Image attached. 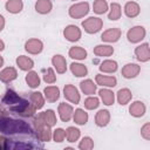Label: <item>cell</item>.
Returning a JSON list of instances; mask_svg holds the SVG:
<instances>
[{
  "instance_id": "cell-1",
  "label": "cell",
  "mask_w": 150,
  "mask_h": 150,
  "mask_svg": "<svg viewBox=\"0 0 150 150\" xmlns=\"http://www.w3.org/2000/svg\"><path fill=\"white\" fill-rule=\"evenodd\" d=\"M32 128L23 121L14 120L8 116H1L0 117V132L4 135H15V134H23V135H30Z\"/></svg>"
},
{
  "instance_id": "cell-2",
  "label": "cell",
  "mask_w": 150,
  "mask_h": 150,
  "mask_svg": "<svg viewBox=\"0 0 150 150\" xmlns=\"http://www.w3.org/2000/svg\"><path fill=\"white\" fill-rule=\"evenodd\" d=\"M33 125H34L35 135H36L39 141H41V142H49L52 139V130H50L49 125L45 124L43 122H41L36 117L33 120Z\"/></svg>"
},
{
  "instance_id": "cell-3",
  "label": "cell",
  "mask_w": 150,
  "mask_h": 150,
  "mask_svg": "<svg viewBox=\"0 0 150 150\" xmlns=\"http://www.w3.org/2000/svg\"><path fill=\"white\" fill-rule=\"evenodd\" d=\"M12 111H14L15 114L22 116V117H32L34 116L35 111H36V108L32 104V102L27 101V100H21L20 103H18L15 107H13L11 109Z\"/></svg>"
},
{
  "instance_id": "cell-4",
  "label": "cell",
  "mask_w": 150,
  "mask_h": 150,
  "mask_svg": "<svg viewBox=\"0 0 150 150\" xmlns=\"http://www.w3.org/2000/svg\"><path fill=\"white\" fill-rule=\"evenodd\" d=\"M102 26H103V21L97 16H90L84 21H82V27L88 34H95L100 32Z\"/></svg>"
},
{
  "instance_id": "cell-5",
  "label": "cell",
  "mask_w": 150,
  "mask_h": 150,
  "mask_svg": "<svg viewBox=\"0 0 150 150\" xmlns=\"http://www.w3.org/2000/svg\"><path fill=\"white\" fill-rule=\"evenodd\" d=\"M88 12H89V4L87 1L74 4L69 7V11H68L69 16L73 19H81L84 15H87Z\"/></svg>"
},
{
  "instance_id": "cell-6",
  "label": "cell",
  "mask_w": 150,
  "mask_h": 150,
  "mask_svg": "<svg viewBox=\"0 0 150 150\" xmlns=\"http://www.w3.org/2000/svg\"><path fill=\"white\" fill-rule=\"evenodd\" d=\"M145 34H146V30L143 26H135L127 32V39L131 43H137L145 38Z\"/></svg>"
},
{
  "instance_id": "cell-7",
  "label": "cell",
  "mask_w": 150,
  "mask_h": 150,
  "mask_svg": "<svg viewBox=\"0 0 150 150\" xmlns=\"http://www.w3.org/2000/svg\"><path fill=\"white\" fill-rule=\"evenodd\" d=\"M63 96L66 100H68L70 103H75L77 104L80 102V93L77 90V88L73 84H66L63 88Z\"/></svg>"
},
{
  "instance_id": "cell-8",
  "label": "cell",
  "mask_w": 150,
  "mask_h": 150,
  "mask_svg": "<svg viewBox=\"0 0 150 150\" xmlns=\"http://www.w3.org/2000/svg\"><path fill=\"white\" fill-rule=\"evenodd\" d=\"M81 29L75 26V25H68L64 29H63V36L66 38V40L70 41V42H76L81 39Z\"/></svg>"
},
{
  "instance_id": "cell-9",
  "label": "cell",
  "mask_w": 150,
  "mask_h": 150,
  "mask_svg": "<svg viewBox=\"0 0 150 150\" xmlns=\"http://www.w3.org/2000/svg\"><path fill=\"white\" fill-rule=\"evenodd\" d=\"M43 49V43L41 40L39 39H29L26 41L25 43V50L29 54H33V55H38L42 52Z\"/></svg>"
},
{
  "instance_id": "cell-10",
  "label": "cell",
  "mask_w": 150,
  "mask_h": 150,
  "mask_svg": "<svg viewBox=\"0 0 150 150\" xmlns=\"http://www.w3.org/2000/svg\"><path fill=\"white\" fill-rule=\"evenodd\" d=\"M122 35V30L120 28H109L107 30H104L101 35V40L104 41V42H109V43H112V42H117L120 40Z\"/></svg>"
},
{
  "instance_id": "cell-11",
  "label": "cell",
  "mask_w": 150,
  "mask_h": 150,
  "mask_svg": "<svg viewBox=\"0 0 150 150\" xmlns=\"http://www.w3.org/2000/svg\"><path fill=\"white\" fill-rule=\"evenodd\" d=\"M135 55L136 59L139 62H148L150 60V48L149 43H142L135 48Z\"/></svg>"
},
{
  "instance_id": "cell-12",
  "label": "cell",
  "mask_w": 150,
  "mask_h": 150,
  "mask_svg": "<svg viewBox=\"0 0 150 150\" xmlns=\"http://www.w3.org/2000/svg\"><path fill=\"white\" fill-rule=\"evenodd\" d=\"M21 100H22V98H21L14 90L7 89L6 93H5V95H4V97H2V103L9 105V109H12V108L15 107L18 103H20Z\"/></svg>"
},
{
  "instance_id": "cell-13",
  "label": "cell",
  "mask_w": 150,
  "mask_h": 150,
  "mask_svg": "<svg viewBox=\"0 0 150 150\" xmlns=\"http://www.w3.org/2000/svg\"><path fill=\"white\" fill-rule=\"evenodd\" d=\"M57 111H59V115H60V118H61L62 122H69L70 118L73 117L74 109L70 104H68L66 102H62V103L59 104Z\"/></svg>"
},
{
  "instance_id": "cell-14",
  "label": "cell",
  "mask_w": 150,
  "mask_h": 150,
  "mask_svg": "<svg viewBox=\"0 0 150 150\" xmlns=\"http://www.w3.org/2000/svg\"><path fill=\"white\" fill-rule=\"evenodd\" d=\"M36 118H39L41 122L49 125L50 128L56 124V115H55L54 110H52V109H48V110H45V111L38 114Z\"/></svg>"
},
{
  "instance_id": "cell-15",
  "label": "cell",
  "mask_w": 150,
  "mask_h": 150,
  "mask_svg": "<svg viewBox=\"0 0 150 150\" xmlns=\"http://www.w3.org/2000/svg\"><path fill=\"white\" fill-rule=\"evenodd\" d=\"M141 71V67L137 63H127L123 68H122V76L125 79H134L136 77Z\"/></svg>"
},
{
  "instance_id": "cell-16",
  "label": "cell",
  "mask_w": 150,
  "mask_h": 150,
  "mask_svg": "<svg viewBox=\"0 0 150 150\" xmlns=\"http://www.w3.org/2000/svg\"><path fill=\"white\" fill-rule=\"evenodd\" d=\"M146 111V107L142 101H135L129 107V112L134 117H142Z\"/></svg>"
},
{
  "instance_id": "cell-17",
  "label": "cell",
  "mask_w": 150,
  "mask_h": 150,
  "mask_svg": "<svg viewBox=\"0 0 150 150\" xmlns=\"http://www.w3.org/2000/svg\"><path fill=\"white\" fill-rule=\"evenodd\" d=\"M18 77V71L14 67H6L0 71V81L4 83H9Z\"/></svg>"
},
{
  "instance_id": "cell-18",
  "label": "cell",
  "mask_w": 150,
  "mask_h": 150,
  "mask_svg": "<svg viewBox=\"0 0 150 150\" xmlns=\"http://www.w3.org/2000/svg\"><path fill=\"white\" fill-rule=\"evenodd\" d=\"M95 82L96 84L98 86H102V87H115L116 83H117V80L115 76H107V75H102V74H97L95 76Z\"/></svg>"
},
{
  "instance_id": "cell-19",
  "label": "cell",
  "mask_w": 150,
  "mask_h": 150,
  "mask_svg": "<svg viewBox=\"0 0 150 150\" xmlns=\"http://www.w3.org/2000/svg\"><path fill=\"white\" fill-rule=\"evenodd\" d=\"M110 122V112L107 110V109H102V110H98L95 115V123L97 127H107Z\"/></svg>"
},
{
  "instance_id": "cell-20",
  "label": "cell",
  "mask_w": 150,
  "mask_h": 150,
  "mask_svg": "<svg viewBox=\"0 0 150 150\" xmlns=\"http://www.w3.org/2000/svg\"><path fill=\"white\" fill-rule=\"evenodd\" d=\"M52 64L54 66V68L56 69V71H57L59 74H63V73L67 71V61H66V59H64L62 55H60V54L54 55V56L52 57Z\"/></svg>"
},
{
  "instance_id": "cell-21",
  "label": "cell",
  "mask_w": 150,
  "mask_h": 150,
  "mask_svg": "<svg viewBox=\"0 0 150 150\" xmlns=\"http://www.w3.org/2000/svg\"><path fill=\"white\" fill-rule=\"evenodd\" d=\"M43 94H45V98L53 103V102H56L59 98H60V89L55 86H48L43 89Z\"/></svg>"
},
{
  "instance_id": "cell-22",
  "label": "cell",
  "mask_w": 150,
  "mask_h": 150,
  "mask_svg": "<svg viewBox=\"0 0 150 150\" xmlns=\"http://www.w3.org/2000/svg\"><path fill=\"white\" fill-rule=\"evenodd\" d=\"M141 12V7L136 1H128L124 5V13L128 18H136Z\"/></svg>"
},
{
  "instance_id": "cell-23",
  "label": "cell",
  "mask_w": 150,
  "mask_h": 150,
  "mask_svg": "<svg viewBox=\"0 0 150 150\" xmlns=\"http://www.w3.org/2000/svg\"><path fill=\"white\" fill-rule=\"evenodd\" d=\"M15 62H16V66H18L21 70H25V71H28V70H30V69L34 67V61H33L30 57L26 56V55H20V56H18L16 60H15Z\"/></svg>"
},
{
  "instance_id": "cell-24",
  "label": "cell",
  "mask_w": 150,
  "mask_h": 150,
  "mask_svg": "<svg viewBox=\"0 0 150 150\" xmlns=\"http://www.w3.org/2000/svg\"><path fill=\"white\" fill-rule=\"evenodd\" d=\"M98 96L101 98V101L103 102V104L105 105H112L115 102V94L108 89V88H103L98 90Z\"/></svg>"
},
{
  "instance_id": "cell-25",
  "label": "cell",
  "mask_w": 150,
  "mask_h": 150,
  "mask_svg": "<svg viewBox=\"0 0 150 150\" xmlns=\"http://www.w3.org/2000/svg\"><path fill=\"white\" fill-rule=\"evenodd\" d=\"M5 8L8 13L18 14L22 11L23 2H22V0H7V2L5 4Z\"/></svg>"
},
{
  "instance_id": "cell-26",
  "label": "cell",
  "mask_w": 150,
  "mask_h": 150,
  "mask_svg": "<svg viewBox=\"0 0 150 150\" xmlns=\"http://www.w3.org/2000/svg\"><path fill=\"white\" fill-rule=\"evenodd\" d=\"M96 86H97V84L94 83V81L90 80V79L83 80V81H81V83H80V88H81L82 93L86 94V95H94L95 91H96Z\"/></svg>"
},
{
  "instance_id": "cell-27",
  "label": "cell",
  "mask_w": 150,
  "mask_h": 150,
  "mask_svg": "<svg viewBox=\"0 0 150 150\" xmlns=\"http://www.w3.org/2000/svg\"><path fill=\"white\" fill-rule=\"evenodd\" d=\"M132 98V94L130 91V89L128 88H122L117 91V102L121 105H125L128 104Z\"/></svg>"
},
{
  "instance_id": "cell-28",
  "label": "cell",
  "mask_w": 150,
  "mask_h": 150,
  "mask_svg": "<svg viewBox=\"0 0 150 150\" xmlns=\"http://www.w3.org/2000/svg\"><path fill=\"white\" fill-rule=\"evenodd\" d=\"M53 8L50 0H38L35 2V11L40 14H48Z\"/></svg>"
},
{
  "instance_id": "cell-29",
  "label": "cell",
  "mask_w": 150,
  "mask_h": 150,
  "mask_svg": "<svg viewBox=\"0 0 150 150\" xmlns=\"http://www.w3.org/2000/svg\"><path fill=\"white\" fill-rule=\"evenodd\" d=\"M68 55L71 59H75V60H84L87 57V50L84 48H82V47L74 46V47H71L69 49Z\"/></svg>"
},
{
  "instance_id": "cell-30",
  "label": "cell",
  "mask_w": 150,
  "mask_h": 150,
  "mask_svg": "<svg viewBox=\"0 0 150 150\" xmlns=\"http://www.w3.org/2000/svg\"><path fill=\"white\" fill-rule=\"evenodd\" d=\"M25 80H26V83L28 84V87H30L33 89H35L40 86V77H39L38 73L34 70H29L26 75Z\"/></svg>"
},
{
  "instance_id": "cell-31",
  "label": "cell",
  "mask_w": 150,
  "mask_h": 150,
  "mask_svg": "<svg viewBox=\"0 0 150 150\" xmlns=\"http://www.w3.org/2000/svg\"><path fill=\"white\" fill-rule=\"evenodd\" d=\"M94 54L96 56H110L114 54V48L109 45H97L94 48Z\"/></svg>"
},
{
  "instance_id": "cell-32",
  "label": "cell",
  "mask_w": 150,
  "mask_h": 150,
  "mask_svg": "<svg viewBox=\"0 0 150 150\" xmlns=\"http://www.w3.org/2000/svg\"><path fill=\"white\" fill-rule=\"evenodd\" d=\"M70 71L73 75H75L76 77H83L87 75L88 69L84 64L82 63H77V62H73L70 64Z\"/></svg>"
},
{
  "instance_id": "cell-33",
  "label": "cell",
  "mask_w": 150,
  "mask_h": 150,
  "mask_svg": "<svg viewBox=\"0 0 150 150\" xmlns=\"http://www.w3.org/2000/svg\"><path fill=\"white\" fill-rule=\"evenodd\" d=\"M29 100H30L32 104L36 108V110H38V109H41V108L43 107V104H45V96H43L41 93H39V91H33V93H30Z\"/></svg>"
},
{
  "instance_id": "cell-34",
  "label": "cell",
  "mask_w": 150,
  "mask_h": 150,
  "mask_svg": "<svg viewBox=\"0 0 150 150\" xmlns=\"http://www.w3.org/2000/svg\"><path fill=\"white\" fill-rule=\"evenodd\" d=\"M73 120L79 125H84L88 122V114L83 109H76L75 112H73Z\"/></svg>"
},
{
  "instance_id": "cell-35",
  "label": "cell",
  "mask_w": 150,
  "mask_h": 150,
  "mask_svg": "<svg viewBox=\"0 0 150 150\" xmlns=\"http://www.w3.org/2000/svg\"><path fill=\"white\" fill-rule=\"evenodd\" d=\"M117 68H118L117 62L114 60H104L100 64V70L102 73H115Z\"/></svg>"
},
{
  "instance_id": "cell-36",
  "label": "cell",
  "mask_w": 150,
  "mask_h": 150,
  "mask_svg": "<svg viewBox=\"0 0 150 150\" xmlns=\"http://www.w3.org/2000/svg\"><path fill=\"white\" fill-rule=\"evenodd\" d=\"M121 14H122V9H121L120 4L111 2L110 11H109V14H108V19L111 20V21H116V20H118L121 18Z\"/></svg>"
},
{
  "instance_id": "cell-37",
  "label": "cell",
  "mask_w": 150,
  "mask_h": 150,
  "mask_svg": "<svg viewBox=\"0 0 150 150\" xmlns=\"http://www.w3.org/2000/svg\"><path fill=\"white\" fill-rule=\"evenodd\" d=\"M80 135H81V131L75 127H69L66 130V137H67V141L69 143L76 142L80 138Z\"/></svg>"
},
{
  "instance_id": "cell-38",
  "label": "cell",
  "mask_w": 150,
  "mask_h": 150,
  "mask_svg": "<svg viewBox=\"0 0 150 150\" xmlns=\"http://www.w3.org/2000/svg\"><path fill=\"white\" fill-rule=\"evenodd\" d=\"M109 6L105 0H95L93 4V11L96 14H104L108 11Z\"/></svg>"
},
{
  "instance_id": "cell-39",
  "label": "cell",
  "mask_w": 150,
  "mask_h": 150,
  "mask_svg": "<svg viewBox=\"0 0 150 150\" xmlns=\"http://www.w3.org/2000/svg\"><path fill=\"white\" fill-rule=\"evenodd\" d=\"M98 105H100V100H98V97L90 96V97H88V98L84 100V108L88 109V110H94V109H96Z\"/></svg>"
},
{
  "instance_id": "cell-40",
  "label": "cell",
  "mask_w": 150,
  "mask_h": 150,
  "mask_svg": "<svg viewBox=\"0 0 150 150\" xmlns=\"http://www.w3.org/2000/svg\"><path fill=\"white\" fill-rule=\"evenodd\" d=\"M79 148L81 150H91L94 148V141L91 139V137L89 136H84L79 144Z\"/></svg>"
},
{
  "instance_id": "cell-41",
  "label": "cell",
  "mask_w": 150,
  "mask_h": 150,
  "mask_svg": "<svg viewBox=\"0 0 150 150\" xmlns=\"http://www.w3.org/2000/svg\"><path fill=\"white\" fill-rule=\"evenodd\" d=\"M64 137H66V130H63L62 128H57V129H55L54 132L52 134V138H53L54 142H56V143H61V142H63Z\"/></svg>"
},
{
  "instance_id": "cell-42",
  "label": "cell",
  "mask_w": 150,
  "mask_h": 150,
  "mask_svg": "<svg viewBox=\"0 0 150 150\" xmlns=\"http://www.w3.org/2000/svg\"><path fill=\"white\" fill-rule=\"evenodd\" d=\"M43 81H45L46 83H49V84H52V83H54V82L56 81V75H55L53 68H48V69L45 71Z\"/></svg>"
},
{
  "instance_id": "cell-43",
  "label": "cell",
  "mask_w": 150,
  "mask_h": 150,
  "mask_svg": "<svg viewBox=\"0 0 150 150\" xmlns=\"http://www.w3.org/2000/svg\"><path fill=\"white\" fill-rule=\"evenodd\" d=\"M141 135L144 139H146V141L150 139V123H145L141 128Z\"/></svg>"
},
{
  "instance_id": "cell-44",
  "label": "cell",
  "mask_w": 150,
  "mask_h": 150,
  "mask_svg": "<svg viewBox=\"0 0 150 150\" xmlns=\"http://www.w3.org/2000/svg\"><path fill=\"white\" fill-rule=\"evenodd\" d=\"M4 27H5V18L0 14V32L4 29Z\"/></svg>"
},
{
  "instance_id": "cell-45",
  "label": "cell",
  "mask_w": 150,
  "mask_h": 150,
  "mask_svg": "<svg viewBox=\"0 0 150 150\" xmlns=\"http://www.w3.org/2000/svg\"><path fill=\"white\" fill-rule=\"evenodd\" d=\"M4 49H5V42L0 39V52H2Z\"/></svg>"
},
{
  "instance_id": "cell-46",
  "label": "cell",
  "mask_w": 150,
  "mask_h": 150,
  "mask_svg": "<svg viewBox=\"0 0 150 150\" xmlns=\"http://www.w3.org/2000/svg\"><path fill=\"white\" fill-rule=\"evenodd\" d=\"M5 115H6V111H5V110L2 109V107L0 105V117H1V116H5Z\"/></svg>"
},
{
  "instance_id": "cell-47",
  "label": "cell",
  "mask_w": 150,
  "mask_h": 150,
  "mask_svg": "<svg viewBox=\"0 0 150 150\" xmlns=\"http://www.w3.org/2000/svg\"><path fill=\"white\" fill-rule=\"evenodd\" d=\"M4 66V59H2V56H0V68Z\"/></svg>"
},
{
  "instance_id": "cell-48",
  "label": "cell",
  "mask_w": 150,
  "mask_h": 150,
  "mask_svg": "<svg viewBox=\"0 0 150 150\" xmlns=\"http://www.w3.org/2000/svg\"><path fill=\"white\" fill-rule=\"evenodd\" d=\"M73 1H75V0H73Z\"/></svg>"
}]
</instances>
